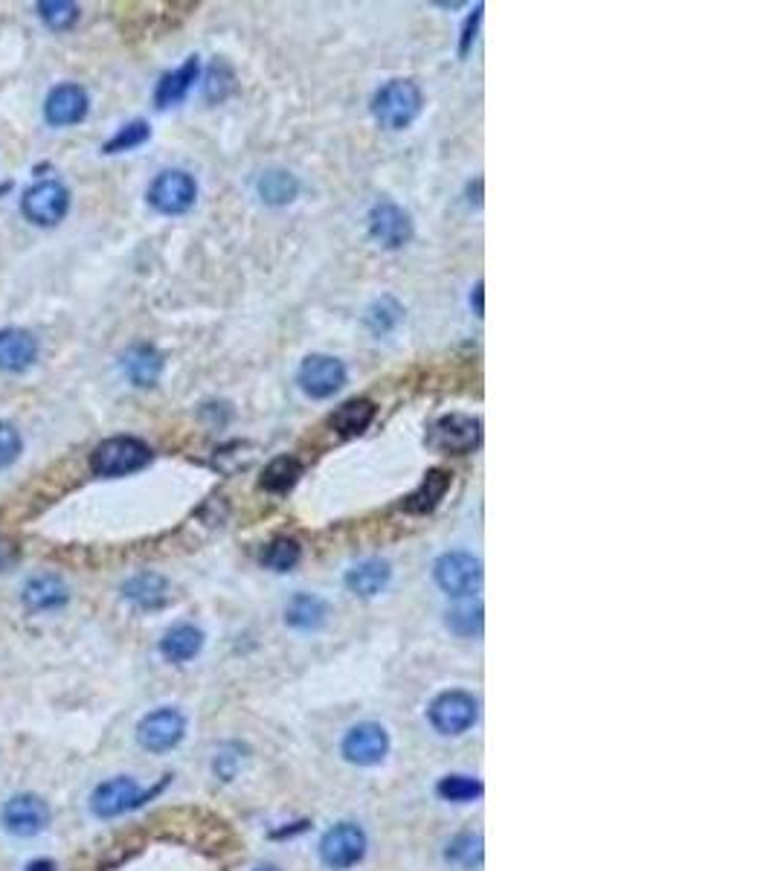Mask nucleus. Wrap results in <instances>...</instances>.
Instances as JSON below:
<instances>
[{"label":"nucleus","instance_id":"nucleus-1","mask_svg":"<svg viewBox=\"0 0 775 871\" xmlns=\"http://www.w3.org/2000/svg\"><path fill=\"white\" fill-rule=\"evenodd\" d=\"M424 96L421 88L410 79H392L372 99V114L389 131H404L410 128L421 114Z\"/></svg>","mask_w":775,"mask_h":871},{"label":"nucleus","instance_id":"nucleus-2","mask_svg":"<svg viewBox=\"0 0 775 871\" xmlns=\"http://www.w3.org/2000/svg\"><path fill=\"white\" fill-rule=\"evenodd\" d=\"M151 462V448L146 442L134 439V436H114L105 439L93 456H90V468L99 477H125L134 474L140 468H146Z\"/></svg>","mask_w":775,"mask_h":871},{"label":"nucleus","instance_id":"nucleus-3","mask_svg":"<svg viewBox=\"0 0 775 871\" xmlns=\"http://www.w3.org/2000/svg\"><path fill=\"white\" fill-rule=\"evenodd\" d=\"M198 198V183L183 169L160 172L149 186V204L163 215H183L195 207Z\"/></svg>","mask_w":775,"mask_h":871},{"label":"nucleus","instance_id":"nucleus-4","mask_svg":"<svg viewBox=\"0 0 775 871\" xmlns=\"http://www.w3.org/2000/svg\"><path fill=\"white\" fill-rule=\"evenodd\" d=\"M482 439V424L474 416L450 413L430 427L427 445L439 453H471Z\"/></svg>","mask_w":775,"mask_h":871},{"label":"nucleus","instance_id":"nucleus-5","mask_svg":"<svg viewBox=\"0 0 775 871\" xmlns=\"http://www.w3.org/2000/svg\"><path fill=\"white\" fill-rule=\"evenodd\" d=\"M436 584L453 596V599H465L474 596L482 584V564L479 558L468 555V552H448L436 561Z\"/></svg>","mask_w":775,"mask_h":871},{"label":"nucleus","instance_id":"nucleus-6","mask_svg":"<svg viewBox=\"0 0 775 871\" xmlns=\"http://www.w3.org/2000/svg\"><path fill=\"white\" fill-rule=\"evenodd\" d=\"M21 210L38 227H53L70 210V192L59 181H41L24 192Z\"/></svg>","mask_w":775,"mask_h":871},{"label":"nucleus","instance_id":"nucleus-7","mask_svg":"<svg viewBox=\"0 0 775 871\" xmlns=\"http://www.w3.org/2000/svg\"><path fill=\"white\" fill-rule=\"evenodd\" d=\"M0 822L12 837H35L50 825V808L41 796L35 793H21L12 796L3 811H0Z\"/></svg>","mask_w":775,"mask_h":871},{"label":"nucleus","instance_id":"nucleus-8","mask_svg":"<svg viewBox=\"0 0 775 871\" xmlns=\"http://www.w3.org/2000/svg\"><path fill=\"white\" fill-rule=\"evenodd\" d=\"M477 721V700L468 691H445L430 703V723L442 735H462Z\"/></svg>","mask_w":775,"mask_h":871},{"label":"nucleus","instance_id":"nucleus-9","mask_svg":"<svg viewBox=\"0 0 775 871\" xmlns=\"http://www.w3.org/2000/svg\"><path fill=\"white\" fill-rule=\"evenodd\" d=\"M363 854H366V837H363L358 825H352V822L334 825L320 842V857H323L328 869L334 871L358 866Z\"/></svg>","mask_w":775,"mask_h":871},{"label":"nucleus","instance_id":"nucleus-10","mask_svg":"<svg viewBox=\"0 0 775 871\" xmlns=\"http://www.w3.org/2000/svg\"><path fill=\"white\" fill-rule=\"evenodd\" d=\"M299 387L311 398H331L346 384V366L331 355H308L297 375Z\"/></svg>","mask_w":775,"mask_h":871},{"label":"nucleus","instance_id":"nucleus-11","mask_svg":"<svg viewBox=\"0 0 775 871\" xmlns=\"http://www.w3.org/2000/svg\"><path fill=\"white\" fill-rule=\"evenodd\" d=\"M183 735H186V718L178 709H157L137 726L140 747H146L149 752L175 750L183 741Z\"/></svg>","mask_w":775,"mask_h":871},{"label":"nucleus","instance_id":"nucleus-12","mask_svg":"<svg viewBox=\"0 0 775 871\" xmlns=\"http://www.w3.org/2000/svg\"><path fill=\"white\" fill-rule=\"evenodd\" d=\"M143 799H146L143 787L128 776H120V779L105 781L93 790L90 808L102 819H114V816H122V813L134 811L137 805H143Z\"/></svg>","mask_w":775,"mask_h":871},{"label":"nucleus","instance_id":"nucleus-13","mask_svg":"<svg viewBox=\"0 0 775 871\" xmlns=\"http://www.w3.org/2000/svg\"><path fill=\"white\" fill-rule=\"evenodd\" d=\"M369 236L378 241L381 247H387V250L404 247L413 236L410 215L401 210L398 204H392V201L375 204L372 212H369Z\"/></svg>","mask_w":775,"mask_h":871},{"label":"nucleus","instance_id":"nucleus-14","mask_svg":"<svg viewBox=\"0 0 775 871\" xmlns=\"http://www.w3.org/2000/svg\"><path fill=\"white\" fill-rule=\"evenodd\" d=\"M387 752L389 735L381 723H358L355 729H349V735L343 741V755L358 767L381 764Z\"/></svg>","mask_w":775,"mask_h":871},{"label":"nucleus","instance_id":"nucleus-15","mask_svg":"<svg viewBox=\"0 0 775 871\" xmlns=\"http://www.w3.org/2000/svg\"><path fill=\"white\" fill-rule=\"evenodd\" d=\"M88 93L85 88L67 82V85H59L53 88L47 102H44V120L56 128H64V125H76V122L85 120L88 114Z\"/></svg>","mask_w":775,"mask_h":871},{"label":"nucleus","instance_id":"nucleus-16","mask_svg":"<svg viewBox=\"0 0 775 871\" xmlns=\"http://www.w3.org/2000/svg\"><path fill=\"white\" fill-rule=\"evenodd\" d=\"M38 358V340L24 329L0 331V369L3 372H24Z\"/></svg>","mask_w":775,"mask_h":871},{"label":"nucleus","instance_id":"nucleus-17","mask_svg":"<svg viewBox=\"0 0 775 871\" xmlns=\"http://www.w3.org/2000/svg\"><path fill=\"white\" fill-rule=\"evenodd\" d=\"M198 70H201V61H198V56H192V59H186V64H180L178 70L166 73L154 91L157 108H172V105L183 102L186 93L192 91V85L198 82Z\"/></svg>","mask_w":775,"mask_h":871},{"label":"nucleus","instance_id":"nucleus-18","mask_svg":"<svg viewBox=\"0 0 775 871\" xmlns=\"http://www.w3.org/2000/svg\"><path fill=\"white\" fill-rule=\"evenodd\" d=\"M122 369H125V375H128L131 384L151 387V384H157V378L163 372V355L154 346H149V343H137V346H131L125 352Z\"/></svg>","mask_w":775,"mask_h":871},{"label":"nucleus","instance_id":"nucleus-19","mask_svg":"<svg viewBox=\"0 0 775 871\" xmlns=\"http://www.w3.org/2000/svg\"><path fill=\"white\" fill-rule=\"evenodd\" d=\"M122 596L131 601L134 607H140V610H157V607H163L166 599H169V584H166L163 575L140 572V575H134V578L125 581Z\"/></svg>","mask_w":775,"mask_h":871},{"label":"nucleus","instance_id":"nucleus-20","mask_svg":"<svg viewBox=\"0 0 775 871\" xmlns=\"http://www.w3.org/2000/svg\"><path fill=\"white\" fill-rule=\"evenodd\" d=\"M67 599H70V590L59 575L44 572L24 584V604L30 610H56V607H64Z\"/></svg>","mask_w":775,"mask_h":871},{"label":"nucleus","instance_id":"nucleus-21","mask_svg":"<svg viewBox=\"0 0 775 871\" xmlns=\"http://www.w3.org/2000/svg\"><path fill=\"white\" fill-rule=\"evenodd\" d=\"M389 575H392V570H389L387 561H381V558H369V561H363V564H358V567L349 570V575H346V587H349L355 596H360V599H372V596H378V593L387 587Z\"/></svg>","mask_w":775,"mask_h":871},{"label":"nucleus","instance_id":"nucleus-22","mask_svg":"<svg viewBox=\"0 0 775 871\" xmlns=\"http://www.w3.org/2000/svg\"><path fill=\"white\" fill-rule=\"evenodd\" d=\"M372 419H375V404L366 401V398H355V401H346L343 407H337L328 416V427L334 433H340V436H358L372 424Z\"/></svg>","mask_w":775,"mask_h":871},{"label":"nucleus","instance_id":"nucleus-23","mask_svg":"<svg viewBox=\"0 0 775 871\" xmlns=\"http://www.w3.org/2000/svg\"><path fill=\"white\" fill-rule=\"evenodd\" d=\"M201 648H204V633L195 625H175L160 642V654L169 662L192 660L201 654Z\"/></svg>","mask_w":775,"mask_h":871},{"label":"nucleus","instance_id":"nucleus-24","mask_svg":"<svg viewBox=\"0 0 775 871\" xmlns=\"http://www.w3.org/2000/svg\"><path fill=\"white\" fill-rule=\"evenodd\" d=\"M450 488V474L448 471H430L427 477H424V482L418 485V491H413L407 500H404V511H410V514H427V511H433L436 506H439V500L448 494Z\"/></svg>","mask_w":775,"mask_h":871},{"label":"nucleus","instance_id":"nucleus-25","mask_svg":"<svg viewBox=\"0 0 775 871\" xmlns=\"http://www.w3.org/2000/svg\"><path fill=\"white\" fill-rule=\"evenodd\" d=\"M326 616L328 610L326 604H323V599L308 596V593L294 596L291 604L285 607V622H288L291 628H297V631H317V628H323Z\"/></svg>","mask_w":775,"mask_h":871},{"label":"nucleus","instance_id":"nucleus-26","mask_svg":"<svg viewBox=\"0 0 775 871\" xmlns=\"http://www.w3.org/2000/svg\"><path fill=\"white\" fill-rule=\"evenodd\" d=\"M256 189H259V195H262V201H265V204H273V207H285V204H291V201L297 198L299 183H297V178L291 175V172L270 169V172H265V175L259 178Z\"/></svg>","mask_w":775,"mask_h":871},{"label":"nucleus","instance_id":"nucleus-27","mask_svg":"<svg viewBox=\"0 0 775 871\" xmlns=\"http://www.w3.org/2000/svg\"><path fill=\"white\" fill-rule=\"evenodd\" d=\"M299 477H302L299 459H294V456H276L268 468H265V474H262V488L273 491V494H285V491H291L297 485Z\"/></svg>","mask_w":775,"mask_h":871},{"label":"nucleus","instance_id":"nucleus-28","mask_svg":"<svg viewBox=\"0 0 775 871\" xmlns=\"http://www.w3.org/2000/svg\"><path fill=\"white\" fill-rule=\"evenodd\" d=\"M299 558H302V549L291 538H276L262 552V564L273 572H291L299 564Z\"/></svg>","mask_w":775,"mask_h":871},{"label":"nucleus","instance_id":"nucleus-29","mask_svg":"<svg viewBox=\"0 0 775 871\" xmlns=\"http://www.w3.org/2000/svg\"><path fill=\"white\" fill-rule=\"evenodd\" d=\"M38 15L41 21L50 27V30H70L79 18V6L76 3H67V0H47V3H38Z\"/></svg>","mask_w":775,"mask_h":871},{"label":"nucleus","instance_id":"nucleus-30","mask_svg":"<svg viewBox=\"0 0 775 871\" xmlns=\"http://www.w3.org/2000/svg\"><path fill=\"white\" fill-rule=\"evenodd\" d=\"M149 134H151L149 122L143 120L128 122V125H122L120 131L105 143V154H120V151L137 149V146H143V143L149 140Z\"/></svg>","mask_w":775,"mask_h":871},{"label":"nucleus","instance_id":"nucleus-31","mask_svg":"<svg viewBox=\"0 0 775 871\" xmlns=\"http://www.w3.org/2000/svg\"><path fill=\"white\" fill-rule=\"evenodd\" d=\"M448 860L450 863H456V866H465V869L479 866V860H482V840L474 837V834H462V837H456V840L450 842Z\"/></svg>","mask_w":775,"mask_h":871},{"label":"nucleus","instance_id":"nucleus-32","mask_svg":"<svg viewBox=\"0 0 775 871\" xmlns=\"http://www.w3.org/2000/svg\"><path fill=\"white\" fill-rule=\"evenodd\" d=\"M448 628L459 636H474L482 631V607L479 604H462L448 613Z\"/></svg>","mask_w":775,"mask_h":871},{"label":"nucleus","instance_id":"nucleus-33","mask_svg":"<svg viewBox=\"0 0 775 871\" xmlns=\"http://www.w3.org/2000/svg\"><path fill=\"white\" fill-rule=\"evenodd\" d=\"M439 796L448 802H471V799L482 796V784L477 779H468V776H448L439 784Z\"/></svg>","mask_w":775,"mask_h":871},{"label":"nucleus","instance_id":"nucleus-34","mask_svg":"<svg viewBox=\"0 0 775 871\" xmlns=\"http://www.w3.org/2000/svg\"><path fill=\"white\" fill-rule=\"evenodd\" d=\"M398 320H401V308H398L392 300L375 302V305L369 308V314H366V323L372 326V331H378V334H384V331L392 329Z\"/></svg>","mask_w":775,"mask_h":871},{"label":"nucleus","instance_id":"nucleus-35","mask_svg":"<svg viewBox=\"0 0 775 871\" xmlns=\"http://www.w3.org/2000/svg\"><path fill=\"white\" fill-rule=\"evenodd\" d=\"M21 453V433L9 424V421H0V471L9 468Z\"/></svg>","mask_w":775,"mask_h":871},{"label":"nucleus","instance_id":"nucleus-36","mask_svg":"<svg viewBox=\"0 0 775 871\" xmlns=\"http://www.w3.org/2000/svg\"><path fill=\"white\" fill-rule=\"evenodd\" d=\"M218 70H221V61L218 64H212V70H209V79H207V99H224L227 96V91H230V82H233V76H227V79H221L218 76Z\"/></svg>","mask_w":775,"mask_h":871},{"label":"nucleus","instance_id":"nucleus-37","mask_svg":"<svg viewBox=\"0 0 775 871\" xmlns=\"http://www.w3.org/2000/svg\"><path fill=\"white\" fill-rule=\"evenodd\" d=\"M479 12H482V9H477V15H474V18H471V21H468V30H465V38H462V53H468V44H471V38H474V35H471V32L477 30Z\"/></svg>","mask_w":775,"mask_h":871},{"label":"nucleus","instance_id":"nucleus-38","mask_svg":"<svg viewBox=\"0 0 775 871\" xmlns=\"http://www.w3.org/2000/svg\"><path fill=\"white\" fill-rule=\"evenodd\" d=\"M56 866L50 863V860H32L30 866H27V871H53Z\"/></svg>","mask_w":775,"mask_h":871},{"label":"nucleus","instance_id":"nucleus-39","mask_svg":"<svg viewBox=\"0 0 775 871\" xmlns=\"http://www.w3.org/2000/svg\"><path fill=\"white\" fill-rule=\"evenodd\" d=\"M256 871H279V869H276V866H262V869H256Z\"/></svg>","mask_w":775,"mask_h":871}]
</instances>
